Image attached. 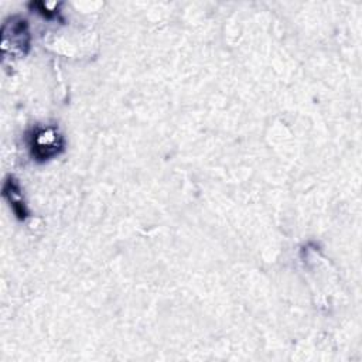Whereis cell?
I'll list each match as a JSON object with an SVG mask.
<instances>
[{
	"instance_id": "cell-1",
	"label": "cell",
	"mask_w": 362,
	"mask_h": 362,
	"mask_svg": "<svg viewBox=\"0 0 362 362\" xmlns=\"http://www.w3.org/2000/svg\"><path fill=\"white\" fill-rule=\"evenodd\" d=\"M31 148L37 158L47 160L59 153L62 148V140L54 130L40 129L33 133Z\"/></svg>"
},
{
	"instance_id": "cell-2",
	"label": "cell",
	"mask_w": 362,
	"mask_h": 362,
	"mask_svg": "<svg viewBox=\"0 0 362 362\" xmlns=\"http://www.w3.org/2000/svg\"><path fill=\"white\" fill-rule=\"evenodd\" d=\"M10 23L6 21L4 25L7 28H10V34L1 31L3 34V49L8 48V45H13L14 51L18 52H25L24 48L28 47V31H27V21L25 20H16V18H10Z\"/></svg>"
},
{
	"instance_id": "cell-3",
	"label": "cell",
	"mask_w": 362,
	"mask_h": 362,
	"mask_svg": "<svg viewBox=\"0 0 362 362\" xmlns=\"http://www.w3.org/2000/svg\"><path fill=\"white\" fill-rule=\"evenodd\" d=\"M3 194H4V197L8 199L11 208H13L14 214L18 216V219H24V218L27 216L25 204L23 202V198H21L20 185H18V182H17L13 177H8V178L4 181Z\"/></svg>"
}]
</instances>
